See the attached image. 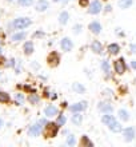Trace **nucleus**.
Listing matches in <instances>:
<instances>
[{"mask_svg":"<svg viewBox=\"0 0 136 147\" xmlns=\"http://www.w3.org/2000/svg\"><path fill=\"white\" fill-rule=\"evenodd\" d=\"M131 4H132V0H120V1H119V7L125 9V8L131 7Z\"/></svg>","mask_w":136,"mask_h":147,"instance_id":"obj_21","label":"nucleus"},{"mask_svg":"<svg viewBox=\"0 0 136 147\" xmlns=\"http://www.w3.org/2000/svg\"><path fill=\"white\" fill-rule=\"evenodd\" d=\"M55 1H59V0H55Z\"/></svg>","mask_w":136,"mask_h":147,"instance_id":"obj_39","label":"nucleus"},{"mask_svg":"<svg viewBox=\"0 0 136 147\" xmlns=\"http://www.w3.org/2000/svg\"><path fill=\"white\" fill-rule=\"evenodd\" d=\"M80 31H82V26H80V24H76V26L74 27V32L75 34H79Z\"/></svg>","mask_w":136,"mask_h":147,"instance_id":"obj_33","label":"nucleus"},{"mask_svg":"<svg viewBox=\"0 0 136 147\" xmlns=\"http://www.w3.org/2000/svg\"><path fill=\"white\" fill-rule=\"evenodd\" d=\"M60 46H62L63 51H66V52H70L71 50H72V47H74V43H72V40L68 38H64L62 40V43H60Z\"/></svg>","mask_w":136,"mask_h":147,"instance_id":"obj_5","label":"nucleus"},{"mask_svg":"<svg viewBox=\"0 0 136 147\" xmlns=\"http://www.w3.org/2000/svg\"><path fill=\"white\" fill-rule=\"evenodd\" d=\"M80 144H82V146H90V147L93 146L92 142H91V140L88 139L87 136H83V138H82V142H80Z\"/></svg>","mask_w":136,"mask_h":147,"instance_id":"obj_25","label":"nucleus"},{"mask_svg":"<svg viewBox=\"0 0 136 147\" xmlns=\"http://www.w3.org/2000/svg\"><path fill=\"white\" fill-rule=\"evenodd\" d=\"M113 67H115V72L119 74V75H123V74L125 72V70H127V66H125V62L124 59H117L116 62L113 63Z\"/></svg>","mask_w":136,"mask_h":147,"instance_id":"obj_3","label":"nucleus"},{"mask_svg":"<svg viewBox=\"0 0 136 147\" xmlns=\"http://www.w3.org/2000/svg\"><path fill=\"white\" fill-rule=\"evenodd\" d=\"M40 132H42V124L40 123L33 124V126L29 128V135L31 136H38Z\"/></svg>","mask_w":136,"mask_h":147,"instance_id":"obj_12","label":"nucleus"},{"mask_svg":"<svg viewBox=\"0 0 136 147\" xmlns=\"http://www.w3.org/2000/svg\"><path fill=\"white\" fill-rule=\"evenodd\" d=\"M75 142H76V139H75L74 135H70L68 138H67V144H68V146H74Z\"/></svg>","mask_w":136,"mask_h":147,"instance_id":"obj_29","label":"nucleus"},{"mask_svg":"<svg viewBox=\"0 0 136 147\" xmlns=\"http://www.w3.org/2000/svg\"><path fill=\"white\" fill-rule=\"evenodd\" d=\"M68 18H70V15H68V12L64 11L60 13V16H59V22H60V24H67V22H68Z\"/></svg>","mask_w":136,"mask_h":147,"instance_id":"obj_19","label":"nucleus"},{"mask_svg":"<svg viewBox=\"0 0 136 147\" xmlns=\"http://www.w3.org/2000/svg\"><path fill=\"white\" fill-rule=\"evenodd\" d=\"M19 4L23 5V7H28L32 4V0H19Z\"/></svg>","mask_w":136,"mask_h":147,"instance_id":"obj_31","label":"nucleus"},{"mask_svg":"<svg viewBox=\"0 0 136 147\" xmlns=\"http://www.w3.org/2000/svg\"><path fill=\"white\" fill-rule=\"evenodd\" d=\"M132 67H133V68H135V70H136V60H133V62H132Z\"/></svg>","mask_w":136,"mask_h":147,"instance_id":"obj_37","label":"nucleus"},{"mask_svg":"<svg viewBox=\"0 0 136 147\" xmlns=\"http://www.w3.org/2000/svg\"><path fill=\"white\" fill-rule=\"evenodd\" d=\"M86 109H87L86 102H80V103H76V105H74V106H71L70 107V110L72 112H82V111H84Z\"/></svg>","mask_w":136,"mask_h":147,"instance_id":"obj_8","label":"nucleus"},{"mask_svg":"<svg viewBox=\"0 0 136 147\" xmlns=\"http://www.w3.org/2000/svg\"><path fill=\"white\" fill-rule=\"evenodd\" d=\"M66 120H67L66 116H64V115H60V116L58 118V124H59V126H64Z\"/></svg>","mask_w":136,"mask_h":147,"instance_id":"obj_30","label":"nucleus"},{"mask_svg":"<svg viewBox=\"0 0 136 147\" xmlns=\"http://www.w3.org/2000/svg\"><path fill=\"white\" fill-rule=\"evenodd\" d=\"M0 124H1V122H0Z\"/></svg>","mask_w":136,"mask_h":147,"instance_id":"obj_40","label":"nucleus"},{"mask_svg":"<svg viewBox=\"0 0 136 147\" xmlns=\"http://www.w3.org/2000/svg\"><path fill=\"white\" fill-rule=\"evenodd\" d=\"M101 120H103V123H104L105 126H108L109 128L116 123V119H115L112 115H109V114H104V115H103V118H101Z\"/></svg>","mask_w":136,"mask_h":147,"instance_id":"obj_6","label":"nucleus"},{"mask_svg":"<svg viewBox=\"0 0 136 147\" xmlns=\"http://www.w3.org/2000/svg\"><path fill=\"white\" fill-rule=\"evenodd\" d=\"M39 123H40V124H47V120H46V119H42Z\"/></svg>","mask_w":136,"mask_h":147,"instance_id":"obj_36","label":"nucleus"},{"mask_svg":"<svg viewBox=\"0 0 136 147\" xmlns=\"http://www.w3.org/2000/svg\"><path fill=\"white\" fill-rule=\"evenodd\" d=\"M72 88H74V91H76L78 94H84L86 92V88H84L80 83H74V84H72Z\"/></svg>","mask_w":136,"mask_h":147,"instance_id":"obj_20","label":"nucleus"},{"mask_svg":"<svg viewBox=\"0 0 136 147\" xmlns=\"http://www.w3.org/2000/svg\"><path fill=\"white\" fill-rule=\"evenodd\" d=\"M59 131V124L58 123H47L46 130H44V136L46 138H54L58 135Z\"/></svg>","mask_w":136,"mask_h":147,"instance_id":"obj_1","label":"nucleus"},{"mask_svg":"<svg viewBox=\"0 0 136 147\" xmlns=\"http://www.w3.org/2000/svg\"><path fill=\"white\" fill-rule=\"evenodd\" d=\"M44 112H46V115L48 116V118H52V116H56V115H58L59 111H58V109H56L55 106L51 105V106H48V107H47Z\"/></svg>","mask_w":136,"mask_h":147,"instance_id":"obj_13","label":"nucleus"},{"mask_svg":"<svg viewBox=\"0 0 136 147\" xmlns=\"http://www.w3.org/2000/svg\"><path fill=\"white\" fill-rule=\"evenodd\" d=\"M91 48H92V51H93V52H96V54H103V46H101L100 42H97V40L92 42Z\"/></svg>","mask_w":136,"mask_h":147,"instance_id":"obj_14","label":"nucleus"},{"mask_svg":"<svg viewBox=\"0 0 136 147\" xmlns=\"http://www.w3.org/2000/svg\"><path fill=\"white\" fill-rule=\"evenodd\" d=\"M99 110L101 112H104V114H109V112L113 111V107L109 103H105V102H101L100 105H99Z\"/></svg>","mask_w":136,"mask_h":147,"instance_id":"obj_11","label":"nucleus"},{"mask_svg":"<svg viewBox=\"0 0 136 147\" xmlns=\"http://www.w3.org/2000/svg\"><path fill=\"white\" fill-rule=\"evenodd\" d=\"M9 102V95L7 92L0 91V103H8Z\"/></svg>","mask_w":136,"mask_h":147,"instance_id":"obj_22","label":"nucleus"},{"mask_svg":"<svg viewBox=\"0 0 136 147\" xmlns=\"http://www.w3.org/2000/svg\"><path fill=\"white\" fill-rule=\"evenodd\" d=\"M88 28H90V31L92 32V34H95V35L100 34V31H101V26L99 22H92V23H90Z\"/></svg>","mask_w":136,"mask_h":147,"instance_id":"obj_10","label":"nucleus"},{"mask_svg":"<svg viewBox=\"0 0 136 147\" xmlns=\"http://www.w3.org/2000/svg\"><path fill=\"white\" fill-rule=\"evenodd\" d=\"M109 130H111V131H113V132H120V131H121V124H119V123L116 122V123L113 124V126L109 128Z\"/></svg>","mask_w":136,"mask_h":147,"instance_id":"obj_28","label":"nucleus"},{"mask_svg":"<svg viewBox=\"0 0 136 147\" xmlns=\"http://www.w3.org/2000/svg\"><path fill=\"white\" fill-rule=\"evenodd\" d=\"M119 118L121 120H128L129 119V114L125 110H119Z\"/></svg>","mask_w":136,"mask_h":147,"instance_id":"obj_23","label":"nucleus"},{"mask_svg":"<svg viewBox=\"0 0 136 147\" xmlns=\"http://www.w3.org/2000/svg\"><path fill=\"white\" fill-rule=\"evenodd\" d=\"M9 1H12V0H9Z\"/></svg>","mask_w":136,"mask_h":147,"instance_id":"obj_41","label":"nucleus"},{"mask_svg":"<svg viewBox=\"0 0 136 147\" xmlns=\"http://www.w3.org/2000/svg\"><path fill=\"white\" fill-rule=\"evenodd\" d=\"M101 3L99 1V0H93L92 3H91L90 5V13H92V15H96V13H99V12L101 11Z\"/></svg>","mask_w":136,"mask_h":147,"instance_id":"obj_4","label":"nucleus"},{"mask_svg":"<svg viewBox=\"0 0 136 147\" xmlns=\"http://www.w3.org/2000/svg\"><path fill=\"white\" fill-rule=\"evenodd\" d=\"M16 100H17V103H20V105H21V103H23V100H24V96L21 95V94H17V95H16Z\"/></svg>","mask_w":136,"mask_h":147,"instance_id":"obj_32","label":"nucleus"},{"mask_svg":"<svg viewBox=\"0 0 136 147\" xmlns=\"http://www.w3.org/2000/svg\"><path fill=\"white\" fill-rule=\"evenodd\" d=\"M47 8H48V1H47V0H39V1L36 3V9L39 12L46 11Z\"/></svg>","mask_w":136,"mask_h":147,"instance_id":"obj_15","label":"nucleus"},{"mask_svg":"<svg viewBox=\"0 0 136 147\" xmlns=\"http://www.w3.org/2000/svg\"><path fill=\"white\" fill-rule=\"evenodd\" d=\"M59 62H60V58H59V55L56 54V52H52V54L48 56V64H50L51 67H56L59 64Z\"/></svg>","mask_w":136,"mask_h":147,"instance_id":"obj_7","label":"nucleus"},{"mask_svg":"<svg viewBox=\"0 0 136 147\" xmlns=\"http://www.w3.org/2000/svg\"><path fill=\"white\" fill-rule=\"evenodd\" d=\"M32 52H33V44H32V42H27L24 44V54L31 55Z\"/></svg>","mask_w":136,"mask_h":147,"instance_id":"obj_18","label":"nucleus"},{"mask_svg":"<svg viewBox=\"0 0 136 147\" xmlns=\"http://www.w3.org/2000/svg\"><path fill=\"white\" fill-rule=\"evenodd\" d=\"M131 51L133 54H136V44H131Z\"/></svg>","mask_w":136,"mask_h":147,"instance_id":"obj_35","label":"nucleus"},{"mask_svg":"<svg viewBox=\"0 0 136 147\" xmlns=\"http://www.w3.org/2000/svg\"><path fill=\"white\" fill-rule=\"evenodd\" d=\"M88 1H90V0H79V4H80L82 7H86L87 4H88Z\"/></svg>","mask_w":136,"mask_h":147,"instance_id":"obj_34","label":"nucleus"},{"mask_svg":"<svg viewBox=\"0 0 136 147\" xmlns=\"http://www.w3.org/2000/svg\"><path fill=\"white\" fill-rule=\"evenodd\" d=\"M123 134H124V139L127 140V142H131V140L135 138V130H133L132 127L125 128L124 131H123Z\"/></svg>","mask_w":136,"mask_h":147,"instance_id":"obj_9","label":"nucleus"},{"mask_svg":"<svg viewBox=\"0 0 136 147\" xmlns=\"http://www.w3.org/2000/svg\"><path fill=\"white\" fill-rule=\"evenodd\" d=\"M0 54H1V48H0Z\"/></svg>","mask_w":136,"mask_h":147,"instance_id":"obj_38","label":"nucleus"},{"mask_svg":"<svg viewBox=\"0 0 136 147\" xmlns=\"http://www.w3.org/2000/svg\"><path fill=\"white\" fill-rule=\"evenodd\" d=\"M28 100L31 102L32 105H36V103L39 102V96H38L36 94H31V95H29V98H28Z\"/></svg>","mask_w":136,"mask_h":147,"instance_id":"obj_27","label":"nucleus"},{"mask_svg":"<svg viewBox=\"0 0 136 147\" xmlns=\"http://www.w3.org/2000/svg\"><path fill=\"white\" fill-rule=\"evenodd\" d=\"M107 51H108L111 55H116L117 52L120 51V47H119V44H116V43H112V44H109L108 46Z\"/></svg>","mask_w":136,"mask_h":147,"instance_id":"obj_17","label":"nucleus"},{"mask_svg":"<svg viewBox=\"0 0 136 147\" xmlns=\"http://www.w3.org/2000/svg\"><path fill=\"white\" fill-rule=\"evenodd\" d=\"M31 24V19H28V18H19V19H16L13 22V27L16 30H23V28L28 27Z\"/></svg>","mask_w":136,"mask_h":147,"instance_id":"obj_2","label":"nucleus"},{"mask_svg":"<svg viewBox=\"0 0 136 147\" xmlns=\"http://www.w3.org/2000/svg\"><path fill=\"white\" fill-rule=\"evenodd\" d=\"M83 122V115L80 112H75L74 115H72V123L76 124V126H80Z\"/></svg>","mask_w":136,"mask_h":147,"instance_id":"obj_16","label":"nucleus"},{"mask_svg":"<svg viewBox=\"0 0 136 147\" xmlns=\"http://www.w3.org/2000/svg\"><path fill=\"white\" fill-rule=\"evenodd\" d=\"M101 68H103V71H104L105 74L109 72V63H108V60H103V62H101Z\"/></svg>","mask_w":136,"mask_h":147,"instance_id":"obj_26","label":"nucleus"},{"mask_svg":"<svg viewBox=\"0 0 136 147\" xmlns=\"http://www.w3.org/2000/svg\"><path fill=\"white\" fill-rule=\"evenodd\" d=\"M25 38V34L24 32H19V34H15V35L12 36V40L13 42H19V40H23Z\"/></svg>","mask_w":136,"mask_h":147,"instance_id":"obj_24","label":"nucleus"}]
</instances>
